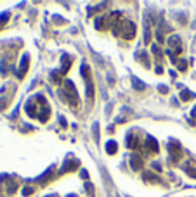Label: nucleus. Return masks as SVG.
I'll list each match as a JSON object with an SVG mask.
<instances>
[{"instance_id":"6e6552de","label":"nucleus","mask_w":196,"mask_h":197,"mask_svg":"<svg viewBox=\"0 0 196 197\" xmlns=\"http://www.w3.org/2000/svg\"><path fill=\"white\" fill-rule=\"evenodd\" d=\"M168 43H170V45H179V38H177V36H172V38L168 40ZM179 47H181V45H179Z\"/></svg>"},{"instance_id":"ddd939ff","label":"nucleus","mask_w":196,"mask_h":197,"mask_svg":"<svg viewBox=\"0 0 196 197\" xmlns=\"http://www.w3.org/2000/svg\"><path fill=\"white\" fill-rule=\"evenodd\" d=\"M23 194H24V196H28V194H31V189H28V187H26V189L23 190Z\"/></svg>"},{"instance_id":"39448f33","label":"nucleus","mask_w":196,"mask_h":197,"mask_svg":"<svg viewBox=\"0 0 196 197\" xmlns=\"http://www.w3.org/2000/svg\"><path fill=\"white\" fill-rule=\"evenodd\" d=\"M139 168H141V159H139L137 156H134V157H132V170L137 171Z\"/></svg>"},{"instance_id":"0eeeda50","label":"nucleus","mask_w":196,"mask_h":197,"mask_svg":"<svg viewBox=\"0 0 196 197\" xmlns=\"http://www.w3.org/2000/svg\"><path fill=\"white\" fill-rule=\"evenodd\" d=\"M92 93H94V87H92V83L89 81V85H87V95L92 97Z\"/></svg>"},{"instance_id":"f8f14e48","label":"nucleus","mask_w":196,"mask_h":197,"mask_svg":"<svg viewBox=\"0 0 196 197\" xmlns=\"http://www.w3.org/2000/svg\"><path fill=\"white\" fill-rule=\"evenodd\" d=\"M134 85H135V87H137V88H144V83H137V81H135V80H134Z\"/></svg>"},{"instance_id":"f03ea898","label":"nucleus","mask_w":196,"mask_h":197,"mask_svg":"<svg viewBox=\"0 0 196 197\" xmlns=\"http://www.w3.org/2000/svg\"><path fill=\"white\" fill-rule=\"evenodd\" d=\"M148 145H149V149H151L153 152H158V142H156L155 138L148 137Z\"/></svg>"},{"instance_id":"7ed1b4c3","label":"nucleus","mask_w":196,"mask_h":197,"mask_svg":"<svg viewBox=\"0 0 196 197\" xmlns=\"http://www.w3.org/2000/svg\"><path fill=\"white\" fill-rule=\"evenodd\" d=\"M106 152L108 154H116V142H108L106 144Z\"/></svg>"},{"instance_id":"20e7f679","label":"nucleus","mask_w":196,"mask_h":197,"mask_svg":"<svg viewBox=\"0 0 196 197\" xmlns=\"http://www.w3.org/2000/svg\"><path fill=\"white\" fill-rule=\"evenodd\" d=\"M26 67H28V55H24V57H23V67L19 69L17 76H23V74H24V71H26Z\"/></svg>"},{"instance_id":"423d86ee","label":"nucleus","mask_w":196,"mask_h":197,"mask_svg":"<svg viewBox=\"0 0 196 197\" xmlns=\"http://www.w3.org/2000/svg\"><path fill=\"white\" fill-rule=\"evenodd\" d=\"M104 17H99V19H96V28H99V29H104L106 26H104Z\"/></svg>"},{"instance_id":"9b49d317","label":"nucleus","mask_w":196,"mask_h":197,"mask_svg":"<svg viewBox=\"0 0 196 197\" xmlns=\"http://www.w3.org/2000/svg\"><path fill=\"white\" fill-rule=\"evenodd\" d=\"M179 69H181V71H184V69H186V62H184V61H181V62H179Z\"/></svg>"},{"instance_id":"9d476101","label":"nucleus","mask_w":196,"mask_h":197,"mask_svg":"<svg viewBox=\"0 0 196 197\" xmlns=\"http://www.w3.org/2000/svg\"><path fill=\"white\" fill-rule=\"evenodd\" d=\"M7 19H9V14H7V12H3V14L0 16V24H3V22H5Z\"/></svg>"},{"instance_id":"1a4fd4ad","label":"nucleus","mask_w":196,"mask_h":197,"mask_svg":"<svg viewBox=\"0 0 196 197\" xmlns=\"http://www.w3.org/2000/svg\"><path fill=\"white\" fill-rule=\"evenodd\" d=\"M191 97H193V93H188V90H186V92L181 95V99H182V100H189Z\"/></svg>"},{"instance_id":"f257e3e1","label":"nucleus","mask_w":196,"mask_h":197,"mask_svg":"<svg viewBox=\"0 0 196 197\" xmlns=\"http://www.w3.org/2000/svg\"><path fill=\"white\" fill-rule=\"evenodd\" d=\"M134 33H135V26L130 21H123V36L125 38H134Z\"/></svg>"}]
</instances>
